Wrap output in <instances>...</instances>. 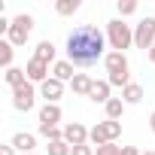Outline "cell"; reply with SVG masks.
I'll return each mask as SVG.
<instances>
[{
    "instance_id": "cell-14",
    "label": "cell",
    "mask_w": 155,
    "mask_h": 155,
    "mask_svg": "<svg viewBox=\"0 0 155 155\" xmlns=\"http://www.w3.org/2000/svg\"><path fill=\"white\" fill-rule=\"evenodd\" d=\"M34 58H40V61L52 64V61H55V43H52V40H40V43H37V49H34Z\"/></svg>"
},
{
    "instance_id": "cell-9",
    "label": "cell",
    "mask_w": 155,
    "mask_h": 155,
    "mask_svg": "<svg viewBox=\"0 0 155 155\" xmlns=\"http://www.w3.org/2000/svg\"><path fill=\"white\" fill-rule=\"evenodd\" d=\"M104 67H107V73H110V76L131 73V67H128V55H125V52H107V58H104Z\"/></svg>"
},
{
    "instance_id": "cell-7",
    "label": "cell",
    "mask_w": 155,
    "mask_h": 155,
    "mask_svg": "<svg viewBox=\"0 0 155 155\" xmlns=\"http://www.w3.org/2000/svg\"><path fill=\"white\" fill-rule=\"evenodd\" d=\"M64 143H70V146H85V143H88V128H85L82 122L64 125Z\"/></svg>"
},
{
    "instance_id": "cell-29",
    "label": "cell",
    "mask_w": 155,
    "mask_h": 155,
    "mask_svg": "<svg viewBox=\"0 0 155 155\" xmlns=\"http://www.w3.org/2000/svg\"><path fill=\"white\" fill-rule=\"evenodd\" d=\"M149 128H152V131H155V113H152V116H149Z\"/></svg>"
},
{
    "instance_id": "cell-8",
    "label": "cell",
    "mask_w": 155,
    "mask_h": 155,
    "mask_svg": "<svg viewBox=\"0 0 155 155\" xmlns=\"http://www.w3.org/2000/svg\"><path fill=\"white\" fill-rule=\"evenodd\" d=\"M25 73H28V82L43 85V82L49 79V64H46V61H40V58H31V61L25 64Z\"/></svg>"
},
{
    "instance_id": "cell-30",
    "label": "cell",
    "mask_w": 155,
    "mask_h": 155,
    "mask_svg": "<svg viewBox=\"0 0 155 155\" xmlns=\"http://www.w3.org/2000/svg\"><path fill=\"white\" fill-rule=\"evenodd\" d=\"M149 61H152V64H155V46H152V49H149Z\"/></svg>"
},
{
    "instance_id": "cell-15",
    "label": "cell",
    "mask_w": 155,
    "mask_h": 155,
    "mask_svg": "<svg viewBox=\"0 0 155 155\" xmlns=\"http://www.w3.org/2000/svg\"><path fill=\"white\" fill-rule=\"evenodd\" d=\"M61 122V107L58 104H46L40 110V125H58Z\"/></svg>"
},
{
    "instance_id": "cell-10",
    "label": "cell",
    "mask_w": 155,
    "mask_h": 155,
    "mask_svg": "<svg viewBox=\"0 0 155 155\" xmlns=\"http://www.w3.org/2000/svg\"><path fill=\"white\" fill-rule=\"evenodd\" d=\"M40 94L46 97V104H58V101H61V94H64V82H61V79H55V76H49V79L40 85Z\"/></svg>"
},
{
    "instance_id": "cell-19",
    "label": "cell",
    "mask_w": 155,
    "mask_h": 155,
    "mask_svg": "<svg viewBox=\"0 0 155 155\" xmlns=\"http://www.w3.org/2000/svg\"><path fill=\"white\" fill-rule=\"evenodd\" d=\"M37 134H40V137H46L49 143L64 140V128H58V125H37Z\"/></svg>"
},
{
    "instance_id": "cell-5",
    "label": "cell",
    "mask_w": 155,
    "mask_h": 155,
    "mask_svg": "<svg viewBox=\"0 0 155 155\" xmlns=\"http://www.w3.org/2000/svg\"><path fill=\"white\" fill-rule=\"evenodd\" d=\"M134 46L137 49H152L155 46V15H146L134 25Z\"/></svg>"
},
{
    "instance_id": "cell-17",
    "label": "cell",
    "mask_w": 155,
    "mask_h": 155,
    "mask_svg": "<svg viewBox=\"0 0 155 155\" xmlns=\"http://www.w3.org/2000/svg\"><path fill=\"white\" fill-rule=\"evenodd\" d=\"M122 101H125V104H140V101H143V85H140V82L125 85V88H122Z\"/></svg>"
},
{
    "instance_id": "cell-26",
    "label": "cell",
    "mask_w": 155,
    "mask_h": 155,
    "mask_svg": "<svg viewBox=\"0 0 155 155\" xmlns=\"http://www.w3.org/2000/svg\"><path fill=\"white\" fill-rule=\"evenodd\" d=\"M70 155H94V149H91V143H85V146H73Z\"/></svg>"
},
{
    "instance_id": "cell-3",
    "label": "cell",
    "mask_w": 155,
    "mask_h": 155,
    "mask_svg": "<svg viewBox=\"0 0 155 155\" xmlns=\"http://www.w3.org/2000/svg\"><path fill=\"white\" fill-rule=\"evenodd\" d=\"M119 137H122V122H113V119H104V122H97L88 131V143L91 146H107V143H116Z\"/></svg>"
},
{
    "instance_id": "cell-16",
    "label": "cell",
    "mask_w": 155,
    "mask_h": 155,
    "mask_svg": "<svg viewBox=\"0 0 155 155\" xmlns=\"http://www.w3.org/2000/svg\"><path fill=\"white\" fill-rule=\"evenodd\" d=\"M52 76L55 79H61V82H73V64L70 61H55V67H52Z\"/></svg>"
},
{
    "instance_id": "cell-23",
    "label": "cell",
    "mask_w": 155,
    "mask_h": 155,
    "mask_svg": "<svg viewBox=\"0 0 155 155\" xmlns=\"http://www.w3.org/2000/svg\"><path fill=\"white\" fill-rule=\"evenodd\" d=\"M70 152H73V146H70V143H64V140L49 143V155H70Z\"/></svg>"
},
{
    "instance_id": "cell-2",
    "label": "cell",
    "mask_w": 155,
    "mask_h": 155,
    "mask_svg": "<svg viewBox=\"0 0 155 155\" xmlns=\"http://www.w3.org/2000/svg\"><path fill=\"white\" fill-rule=\"evenodd\" d=\"M107 43H110L113 52H125V49L134 43V31H131V25H125L122 18L107 21Z\"/></svg>"
},
{
    "instance_id": "cell-20",
    "label": "cell",
    "mask_w": 155,
    "mask_h": 155,
    "mask_svg": "<svg viewBox=\"0 0 155 155\" xmlns=\"http://www.w3.org/2000/svg\"><path fill=\"white\" fill-rule=\"evenodd\" d=\"M104 110H107V119L119 122V119H122V113H125V101H122V97H110V104H107Z\"/></svg>"
},
{
    "instance_id": "cell-25",
    "label": "cell",
    "mask_w": 155,
    "mask_h": 155,
    "mask_svg": "<svg viewBox=\"0 0 155 155\" xmlns=\"http://www.w3.org/2000/svg\"><path fill=\"white\" fill-rule=\"evenodd\" d=\"M94 155H122V146L107 143V146H97V152H94Z\"/></svg>"
},
{
    "instance_id": "cell-24",
    "label": "cell",
    "mask_w": 155,
    "mask_h": 155,
    "mask_svg": "<svg viewBox=\"0 0 155 155\" xmlns=\"http://www.w3.org/2000/svg\"><path fill=\"white\" fill-rule=\"evenodd\" d=\"M134 12H137V0H119V18L134 15Z\"/></svg>"
},
{
    "instance_id": "cell-6",
    "label": "cell",
    "mask_w": 155,
    "mask_h": 155,
    "mask_svg": "<svg viewBox=\"0 0 155 155\" xmlns=\"http://www.w3.org/2000/svg\"><path fill=\"white\" fill-rule=\"evenodd\" d=\"M34 101H37L34 82H25V85L12 88V107H15L18 113H31V110H34Z\"/></svg>"
},
{
    "instance_id": "cell-28",
    "label": "cell",
    "mask_w": 155,
    "mask_h": 155,
    "mask_svg": "<svg viewBox=\"0 0 155 155\" xmlns=\"http://www.w3.org/2000/svg\"><path fill=\"white\" fill-rule=\"evenodd\" d=\"M122 155H140L137 146H122Z\"/></svg>"
},
{
    "instance_id": "cell-32",
    "label": "cell",
    "mask_w": 155,
    "mask_h": 155,
    "mask_svg": "<svg viewBox=\"0 0 155 155\" xmlns=\"http://www.w3.org/2000/svg\"><path fill=\"white\" fill-rule=\"evenodd\" d=\"M31 155H37V152H31Z\"/></svg>"
},
{
    "instance_id": "cell-18",
    "label": "cell",
    "mask_w": 155,
    "mask_h": 155,
    "mask_svg": "<svg viewBox=\"0 0 155 155\" xmlns=\"http://www.w3.org/2000/svg\"><path fill=\"white\" fill-rule=\"evenodd\" d=\"M3 79H6V85H9V88H18V85H25V82H28V73H25L21 67H9Z\"/></svg>"
},
{
    "instance_id": "cell-1",
    "label": "cell",
    "mask_w": 155,
    "mask_h": 155,
    "mask_svg": "<svg viewBox=\"0 0 155 155\" xmlns=\"http://www.w3.org/2000/svg\"><path fill=\"white\" fill-rule=\"evenodd\" d=\"M107 58V34L97 25H79L67 37V61L73 67H94Z\"/></svg>"
},
{
    "instance_id": "cell-13",
    "label": "cell",
    "mask_w": 155,
    "mask_h": 155,
    "mask_svg": "<svg viewBox=\"0 0 155 155\" xmlns=\"http://www.w3.org/2000/svg\"><path fill=\"white\" fill-rule=\"evenodd\" d=\"M91 85H94V79L88 73H76L73 76V82H70V88H73V94H82V97H88V91H91Z\"/></svg>"
},
{
    "instance_id": "cell-31",
    "label": "cell",
    "mask_w": 155,
    "mask_h": 155,
    "mask_svg": "<svg viewBox=\"0 0 155 155\" xmlns=\"http://www.w3.org/2000/svg\"><path fill=\"white\" fill-rule=\"evenodd\" d=\"M140 155H155V149H152V152H140Z\"/></svg>"
},
{
    "instance_id": "cell-22",
    "label": "cell",
    "mask_w": 155,
    "mask_h": 155,
    "mask_svg": "<svg viewBox=\"0 0 155 155\" xmlns=\"http://www.w3.org/2000/svg\"><path fill=\"white\" fill-rule=\"evenodd\" d=\"M12 52H15V46H12L9 40H3V43H0V64H3L6 70L12 67Z\"/></svg>"
},
{
    "instance_id": "cell-11",
    "label": "cell",
    "mask_w": 155,
    "mask_h": 155,
    "mask_svg": "<svg viewBox=\"0 0 155 155\" xmlns=\"http://www.w3.org/2000/svg\"><path fill=\"white\" fill-rule=\"evenodd\" d=\"M110 88H113V85H110L107 79H94V85H91V91H88V101L107 107V104H110Z\"/></svg>"
},
{
    "instance_id": "cell-4",
    "label": "cell",
    "mask_w": 155,
    "mask_h": 155,
    "mask_svg": "<svg viewBox=\"0 0 155 155\" xmlns=\"http://www.w3.org/2000/svg\"><path fill=\"white\" fill-rule=\"evenodd\" d=\"M31 31H34V15H28V12H21V15H15L12 18V28H9V43L12 46H25L28 43V37H31Z\"/></svg>"
},
{
    "instance_id": "cell-27",
    "label": "cell",
    "mask_w": 155,
    "mask_h": 155,
    "mask_svg": "<svg viewBox=\"0 0 155 155\" xmlns=\"http://www.w3.org/2000/svg\"><path fill=\"white\" fill-rule=\"evenodd\" d=\"M0 155H15V146L12 143H3V146H0Z\"/></svg>"
},
{
    "instance_id": "cell-12",
    "label": "cell",
    "mask_w": 155,
    "mask_h": 155,
    "mask_svg": "<svg viewBox=\"0 0 155 155\" xmlns=\"http://www.w3.org/2000/svg\"><path fill=\"white\" fill-rule=\"evenodd\" d=\"M9 143H12L21 155H31V152H34V146H37V137H34V134H28V131H18Z\"/></svg>"
},
{
    "instance_id": "cell-21",
    "label": "cell",
    "mask_w": 155,
    "mask_h": 155,
    "mask_svg": "<svg viewBox=\"0 0 155 155\" xmlns=\"http://www.w3.org/2000/svg\"><path fill=\"white\" fill-rule=\"evenodd\" d=\"M55 12H58V15H73V12H79V0H58V3H55Z\"/></svg>"
}]
</instances>
